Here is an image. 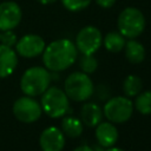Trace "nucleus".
I'll return each instance as SVG.
<instances>
[{"label": "nucleus", "mask_w": 151, "mask_h": 151, "mask_svg": "<svg viewBox=\"0 0 151 151\" xmlns=\"http://www.w3.org/2000/svg\"><path fill=\"white\" fill-rule=\"evenodd\" d=\"M125 37L118 31H113V32H110L105 35V38L103 39V44L105 46V48L109 51V52H112V53H117V52H120L124 46H125Z\"/></svg>", "instance_id": "nucleus-16"}, {"label": "nucleus", "mask_w": 151, "mask_h": 151, "mask_svg": "<svg viewBox=\"0 0 151 151\" xmlns=\"http://www.w3.org/2000/svg\"><path fill=\"white\" fill-rule=\"evenodd\" d=\"M0 44L12 47L17 44V35L12 31H0Z\"/></svg>", "instance_id": "nucleus-22"}, {"label": "nucleus", "mask_w": 151, "mask_h": 151, "mask_svg": "<svg viewBox=\"0 0 151 151\" xmlns=\"http://www.w3.org/2000/svg\"><path fill=\"white\" fill-rule=\"evenodd\" d=\"M73 151H94L92 147H90L88 145H80L78 147H76Z\"/></svg>", "instance_id": "nucleus-24"}, {"label": "nucleus", "mask_w": 151, "mask_h": 151, "mask_svg": "<svg viewBox=\"0 0 151 151\" xmlns=\"http://www.w3.org/2000/svg\"><path fill=\"white\" fill-rule=\"evenodd\" d=\"M68 97L59 87H48L41 97V109L51 118H60L70 110Z\"/></svg>", "instance_id": "nucleus-3"}, {"label": "nucleus", "mask_w": 151, "mask_h": 151, "mask_svg": "<svg viewBox=\"0 0 151 151\" xmlns=\"http://www.w3.org/2000/svg\"><path fill=\"white\" fill-rule=\"evenodd\" d=\"M103 113L109 122L122 124L131 118L133 113V104L127 97H113L104 105Z\"/></svg>", "instance_id": "nucleus-6"}, {"label": "nucleus", "mask_w": 151, "mask_h": 151, "mask_svg": "<svg viewBox=\"0 0 151 151\" xmlns=\"http://www.w3.org/2000/svg\"><path fill=\"white\" fill-rule=\"evenodd\" d=\"M39 145L42 151H63L65 146V134L60 129L50 126L41 132Z\"/></svg>", "instance_id": "nucleus-11"}, {"label": "nucleus", "mask_w": 151, "mask_h": 151, "mask_svg": "<svg viewBox=\"0 0 151 151\" xmlns=\"http://www.w3.org/2000/svg\"><path fill=\"white\" fill-rule=\"evenodd\" d=\"M78 57L76 44L68 39H58L48 44L42 52V61L47 70L60 72L74 64Z\"/></svg>", "instance_id": "nucleus-1"}, {"label": "nucleus", "mask_w": 151, "mask_h": 151, "mask_svg": "<svg viewBox=\"0 0 151 151\" xmlns=\"http://www.w3.org/2000/svg\"><path fill=\"white\" fill-rule=\"evenodd\" d=\"M142 87H143L142 79L134 74L127 76L123 83V90L126 97H136L138 93H140Z\"/></svg>", "instance_id": "nucleus-18"}, {"label": "nucleus", "mask_w": 151, "mask_h": 151, "mask_svg": "<svg viewBox=\"0 0 151 151\" xmlns=\"http://www.w3.org/2000/svg\"><path fill=\"white\" fill-rule=\"evenodd\" d=\"M61 131L71 138H77L83 133V122L76 117H66L61 122Z\"/></svg>", "instance_id": "nucleus-17"}, {"label": "nucleus", "mask_w": 151, "mask_h": 151, "mask_svg": "<svg viewBox=\"0 0 151 151\" xmlns=\"http://www.w3.org/2000/svg\"><path fill=\"white\" fill-rule=\"evenodd\" d=\"M105 151H124V150L120 149V147H113V146H111V147H107V150H105Z\"/></svg>", "instance_id": "nucleus-26"}, {"label": "nucleus", "mask_w": 151, "mask_h": 151, "mask_svg": "<svg viewBox=\"0 0 151 151\" xmlns=\"http://www.w3.org/2000/svg\"><path fill=\"white\" fill-rule=\"evenodd\" d=\"M96 2L103 8H111L116 4V0H96Z\"/></svg>", "instance_id": "nucleus-23"}, {"label": "nucleus", "mask_w": 151, "mask_h": 151, "mask_svg": "<svg viewBox=\"0 0 151 151\" xmlns=\"http://www.w3.org/2000/svg\"><path fill=\"white\" fill-rule=\"evenodd\" d=\"M101 44V32L94 26L83 27L76 37V47L83 54H94Z\"/></svg>", "instance_id": "nucleus-8"}, {"label": "nucleus", "mask_w": 151, "mask_h": 151, "mask_svg": "<svg viewBox=\"0 0 151 151\" xmlns=\"http://www.w3.org/2000/svg\"><path fill=\"white\" fill-rule=\"evenodd\" d=\"M39 4H41V5H50V4H53V2H55L57 0H37Z\"/></svg>", "instance_id": "nucleus-25"}, {"label": "nucleus", "mask_w": 151, "mask_h": 151, "mask_svg": "<svg viewBox=\"0 0 151 151\" xmlns=\"http://www.w3.org/2000/svg\"><path fill=\"white\" fill-rule=\"evenodd\" d=\"M124 50H125L126 59L132 64H139L145 58V48H144V46L139 41H137L134 39H130L127 42H125Z\"/></svg>", "instance_id": "nucleus-15"}, {"label": "nucleus", "mask_w": 151, "mask_h": 151, "mask_svg": "<svg viewBox=\"0 0 151 151\" xmlns=\"http://www.w3.org/2000/svg\"><path fill=\"white\" fill-rule=\"evenodd\" d=\"M41 113V105L35 99H33V97H20L13 104V114L22 123H34L40 118Z\"/></svg>", "instance_id": "nucleus-7"}, {"label": "nucleus", "mask_w": 151, "mask_h": 151, "mask_svg": "<svg viewBox=\"0 0 151 151\" xmlns=\"http://www.w3.org/2000/svg\"><path fill=\"white\" fill-rule=\"evenodd\" d=\"M118 31L129 39H134L139 37L145 28V17L136 7L124 8L117 20Z\"/></svg>", "instance_id": "nucleus-5"}, {"label": "nucleus", "mask_w": 151, "mask_h": 151, "mask_svg": "<svg viewBox=\"0 0 151 151\" xmlns=\"http://www.w3.org/2000/svg\"><path fill=\"white\" fill-rule=\"evenodd\" d=\"M22 18L20 6L14 1H4L0 4V31H12Z\"/></svg>", "instance_id": "nucleus-10"}, {"label": "nucleus", "mask_w": 151, "mask_h": 151, "mask_svg": "<svg viewBox=\"0 0 151 151\" xmlns=\"http://www.w3.org/2000/svg\"><path fill=\"white\" fill-rule=\"evenodd\" d=\"M80 118L83 124L93 127L97 126L103 118V111L96 103H86L83 105L80 111Z\"/></svg>", "instance_id": "nucleus-14"}, {"label": "nucleus", "mask_w": 151, "mask_h": 151, "mask_svg": "<svg viewBox=\"0 0 151 151\" xmlns=\"http://www.w3.org/2000/svg\"><path fill=\"white\" fill-rule=\"evenodd\" d=\"M46 45L44 39L38 34H26L15 44V51L24 58H34L42 54Z\"/></svg>", "instance_id": "nucleus-9"}, {"label": "nucleus", "mask_w": 151, "mask_h": 151, "mask_svg": "<svg viewBox=\"0 0 151 151\" xmlns=\"http://www.w3.org/2000/svg\"><path fill=\"white\" fill-rule=\"evenodd\" d=\"M51 84V73L46 67L33 66L27 68L21 79L20 88L21 91L29 97H37L42 94Z\"/></svg>", "instance_id": "nucleus-2"}, {"label": "nucleus", "mask_w": 151, "mask_h": 151, "mask_svg": "<svg viewBox=\"0 0 151 151\" xmlns=\"http://www.w3.org/2000/svg\"><path fill=\"white\" fill-rule=\"evenodd\" d=\"M97 142L104 147H111L118 140V130L111 122H100L96 126Z\"/></svg>", "instance_id": "nucleus-12"}, {"label": "nucleus", "mask_w": 151, "mask_h": 151, "mask_svg": "<svg viewBox=\"0 0 151 151\" xmlns=\"http://www.w3.org/2000/svg\"><path fill=\"white\" fill-rule=\"evenodd\" d=\"M134 107L142 114H151V91H144L136 96Z\"/></svg>", "instance_id": "nucleus-19"}, {"label": "nucleus", "mask_w": 151, "mask_h": 151, "mask_svg": "<svg viewBox=\"0 0 151 151\" xmlns=\"http://www.w3.org/2000/svg\"><path fill=\"white\" fill-rule=\"evenodd\" d=\"M64 91L68 99L85 101L93 94V83L88 74L84 72H73L66 78Z\"/></svg>", "instance_id": "nucleus-4"}, {"label": "nucleus", "mask_w": 151, "mask_h": 151, "mask_svg": "<svg viewBox=\"0 0 151 151\" xmlns=\"http://www.w3.org/2000/svg\"><path fill=\"white\" fill-rule=\"evenodd\" d=\"M18 65L17 53L12 47L0 44V78L11 76Z\"/></svg>", "instance_id": "nucleus-13"}, {"label": "nucleus", "mask_w": 151, "mask_h": 151, "mask_svg": "<svg viewBox=\"0 0 151 151\" xmlns=\"http://www.w3.org/2000/svg\"><path fill=\"white\" fill-rule=\"evenodd\" d=\"M91 0H61L63 6L71 11V12H78L84 8H86L90 5Z\"/></svg>", "instance_id": "nucleus-21"}, {"label": "nucleus", "mask_w": 151, "mask_h": 151, "mask_svg": "<svg viewBox=\"0 0 151 151\" xmlns=\"http://www.w3.org/2000/svg\"><path fill=\"white\" fill-rule=\"evenodd\" d=\"M79 66L81 71L86 74L93 73L98 67V60L94 58L93 54H83L79 60Z\"/></svg>", "instance_id": "nucleus-20"}]
</instances>
